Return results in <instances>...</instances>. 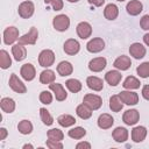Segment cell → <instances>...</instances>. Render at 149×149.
<instances>
[{
	"label": "cell",
	"mask_w": 149,
	"mask_h": 149,
	"mask_svg": "<svg viewBox=\"0 0 149 149\" xmlns=\"http://www.w3.org/2000/svg\"><path fill=\"white\" fill-rule=\"evenodd\" d=\"M63 50L66 55L69 56H74L79 52L80 50V44L77 40L74 38H69L64 42V45H63Z\"/></svg>",
	"instance_id": "cell-9"
},
{
	"label": "cell",
	"mask_w": 149,
	"mask_h": 149,
	"mask_svg": "<svg viewBox=\"0 0 149 149\" xmlns=\"http://www.w3.org/2000/svg\"><path fill=\"white\" fill-rule=\"evenodd\" d=\"M0 107L5 113H13L15 109V101L9 97H5L0 101Z\"/></svg>",
	"instance_id": "cell-29"
},
{
	"label": "cell",
	"mask_w": 149,
	"mask_h": 149,
	"mask_svg": "<svg viewBox=\"0 0 149 149\" xmlns=\"http://www.w3.org/2000/svg\"><path fill=\"white\" fill-rule=\"evenodd\" d=\"M129 54L135 59H142L146 56L147 50H146V47H143V44H141L139 42H135V43L130 44V47H129Z\"/></svg>",
	"instance_id": "cell-15"
},
{
	"label": "cell",
	"mask_w": 149,
	"mask_h": 149,
	"mask_svg": "<svg viewBox=\"0 0 149 149\" xmlns=\"http://www.w3.org/2000/svg\"><path fill=\"white\" fill-rule=\"evenodd\" d=\"M8 84H9V87H10L14 92H16V93H19V94H23V93L27 92L26 85L23 84V81H22L15 73H12V74H10L9 80H8Z\"/></svg>",
	"instance_id": "cell-6"
},
{
	"label": "cell",
	"mask_w": 149,
	"mask_h": 149,
	"mask_svg": "<svg viewBox=\"0 0 149 149\" xmlns=\"http://www.w3.org/2000/svg\"><path fill=\"white\" fill-rule=\"evenodd\" d=\"M140 120V113L137 109H127L122 115V121L127 126H134Z\"/></svg>",
	"instance_id": "cell-11"
},
{
	"label": "cell",
	"mask_w": 149,
	"mask_h": 149,
	"mask_svg": "<svg viewBox=\"0 0 149 149\" xmlns=\"http://www.w3.org/2000/svg\"><path fill=\"white\" fill-rule=\"evenodd\" d=\"M126 10L129 15L136 16L143 10V5L140 0H130L126 6Z\"/></svg>",
	"instance_id": "cell-17"
},
{
	"label": "cell",
	"mask_w": 149,
	"mask_h": 149,
	"mask_svg": "<svg viewBox=\"0 0 149 149\" xmlns=\"http://www.w3.org/2000/svg\"><path fill=\"white\" fill-rule=\"evenodd\" d=\"M57 122L59 123V126L66 128V127L73 126L76 123V119H74V116H72L70 114H62L57 118Z\"/></svg>",
	"instance_id": "cell-32"
},
{
	"label": "cell",
	"mask_w": 149,
	"mask_h": 149,
	"mask_svg": "<svg viewBox=\"0 0 149 149\" xmlns=\"http://www.w3.org/2000/svg\"><path fill=\"white\" fill-rule=\"evenodd\" d=\"M97 122H98V127L99 128H101V129H109L113 126V123H114V119H113V116L111 114L102 113V114L99 115Z\"/></svg>",
	"instance_id": "cell-21"
},
{
	"label": "cell",
	"mask_w": 149,
	"mask_h": 149,
	"mask_svg": "<svg viewBox=\"0 0 149 149\" xmlns=\"http://www.w3.org/2000/svg\"><path fill=\"white\" fill-rule=\"evenodd\" d=\"M68 135L73 139V140H80L83 139L85 135H86V129L83 128V127H74V128H71L69 132H68Z\"/></svg>",
	"instance_id": "cell-36"
},
{
	"label": "cell",
	"mask_w": 149,
	"mask_h": 149,
	"mask_svg": "<svg viewBox=\"0 0 149 149\" xmlns=\"http://www.w3.org/2000/svg\"><path fill=\"white\" fill-rule=\"evenodd\" d=\"M55 63V54L50 49H44L38 55V64L43 68H50Z\"/></svg>",
	"instance_id": "cell-2"
},
{
	"label": "cell",
	"mask_w": 149,
	"mask_h": 149,
	"mask_svg": "<svg viewBox=\"0 0 149 149\" xmlns=\"http://www.w3.org/2000/svg\"><path fill=\"white\" fill-rule=\"evenodd\" d=\"M20 74L21 77L27 80V81H31L35 77H36V70H35V66L31 64V63H26L21 66L20 69Z\"/></svg>",
	"instance_id": "cell-12"
},
{
	"label": "cell",
	"mask_w": 149,
	"mask_h": 149,
	"mask_svg": "<svg viewBox=\"0 0 149 149\" xmlns=\"http://www.w3.org/2000/svg\"><path fill=\"white\" fill-rule=\"evenodd\" d=\"M38 99H40V101H41L42 104H44V105H50V104L52 102V94H51L49 91L44 90V91H42V92L40 93Z\"/></svg>",
	"instance_id": "cell-40"
},
{
	"label": "cell",
	"mask_w": 149,
	"mask_h": 149,
	"mask_svg": "<svg viewBox=\"0 0 149 149\" xmlns=\"http://www.w3.org/2000/svg\"><path fill=\"white\" fill-rule=\"evenodd\" d=\"M83 102L85 105H87L92 111H97L101 107L102 105V99L100 95L98 94H93V93H87L84 95L83 98Z\"/></svg>",
	"instance_id": "cell-3"
},
{
	"label": "cell",
	"mask_w": 149,
	"mask_h": 149,
	"mask_svg": "<svg viewBox=\"0 0 149 149\" xmlns=\"http://www.w3.org/2000/svg\"><path fill=\"white\" fill-rule=\"evenodd\" d=\"M121 100L123 104L128 105V106H133L136 105L139 102V94L136 92H133L130 90H126V91H121L119 93Z\"/></svg>",
	"instance_id": "cell-10"
},
{
	"label": "cell",
	"mask_w": 149,
	"mask_h": 149,
	"mask_svg": "<svg viewBox=\"0 0 149 149\" xmlns=\"http://www.w3.org/2000/svg\"><path fill=\"white\" fill-rule=\"evenodd\" d=\"M136 72L141 78H148L149 77V62H143L136 68Z\"/></svg>",
	"instance_id": "cell-39"
},
{
	"label": "cell",
	"mask_w": 149,
	"mask_h": 149,
	"mask_svg": "<svg viewBox=\"0 0 149 149\" xmlns=\"http://www.w3.org/2000/svg\"><path fill=\"white\" fill-rule=\"evenodd\" d=\"M90 5H93L95 7H101L105 3V0H87Z\"/></svg>",
	"instance_id": "cell-45"
},
{
	"label": "cell",
	"mask_w": 149,
	"mask_h": 149,
	"mask_svg": "<svg viewBox=\"0 0 149 149\" xmlns=\"http://www.w3.org/2000/svg\"><path fill=\"white\" fill-rule=\"evenodd\" d=\"M107 65V61L105 57H95L88 62V69L92 72H100Z\"/></svg>",
	"instance_id": "cell-16"
},
{
	"label": "cell",
	"mask_w": 149,
	"mask_h": 149,
	"mask_svg": "<svg viewBox=\"0 0 149 149\" xmlns=\"http://www.w3.org/2000/svg\"><path fill=\"white\" fill-rule=\"evenodd\" d=\"M109 108L112 109V112H116V113L123 108V102L119 94H114L109 98Z\"/></svg>",
	"instance_id": "cell-30"
},
{
	"label": "cell",
	"mask_w": 149,
	"mask_h": 149,
	"mask_svg": "<svg viewBox=\"0 0 149 149\" xmlns=\"http://www.w3.org/2000/svg\"><path fill=\"white\" fill-rule=\"evenodd\" d=\"M128 130L125 127H116L113 132H112V137L114 139L115 142L118 143H122L126 142L128 140Z\"/></svg>",
	"instance_id": "cell-24"
},
{
	"label": "cell",
	"mask_w": 149,
	"mask_h": 149,
	"mask_svg": "<svg viewBox=\"0 0 149 149\" xmlns=\"http://www.w3.org/2000/svg\"><path fill=\"white\" fill-rule=\"evenodd\" d=\"M130 65H132V61H130V58H129L128 56H126V55L119 56V57L114 61V63H113V66H114L116 70H121V71L128 70V69L130 68Z\"/></svg>",
	"instance_id": "cell-18"
},
{
	"label": "cell",
	"mask_w": 149,
	"mask_h": 149,
	"mask_svg": "<svg viewBox=\"0 0 149 149\" xmlns=\"http://www.w3.org/2000/svg\"><path fill=\"white\" fill-rule=\"evenodd\" d=\"M143 42H144L146 45L149 47V33H147V34L143 35Z\"/></svg>",
	"instance_id": "cell-48"
},
{
	"label": "cell",
	"mask_w": 149,
	"mask_h": 149,
	"mask_svg": "<svg viewBox=\"0 0 149 149\" xmlns=\"http://www.w3.org/2000/svg\"><path fill=\"white\" fill-rule=\"evenodd\" d=\"M40 116H41L42 122L45 126H51L54 123V118H52V115L50 114V112L47 108H44V107L40 108Z\"/></svg>",
	"instance_id": "cell-37"
},
{
	"label": "cell",
	"mask_w": 149,
	"mask_h": 149,
	"mask_svg": "<svg viewBox=\"0 0 149 149\" xmlns=\"http://www.w3.org/2000/svg\"><path fill=\"white\" fill-rule=\"evenodd\" d=\"M66 1H69V2H72V3H73V2H78L79 0H66Z\"/></svg>",
	"instance_id": "cell-50"
},
{
	"label": "cell",
	"mask_w": 149,
	"mask_h": 149,
	"mask_svg": "<svg viewBox=\"0 0 149 149\" xmlns=\"http://www.w3.org/2000/svg\"><path fill=\"white\" fill-rule=\"evenodd\" d=\"M35 12V6L31 1L29 0H26V1H22L19 7H17V13L19 15L22 17V19H29L33 16Z\"/></svg>",
	"instance_id": "cell-4"
},
{
	"label": "cell",
	"mask_w": 149,
	"mask_h": 149,
	"mask_svg": "<svg viewBox=\"0 0 149 149\" xmlns=\"http://www.w3.org/2000/svg\"><path fill=\"white\" fill-rule=\"evenodd\" d=\"M49 88L54 92L55 98H56L57 101H64L68 98V93H66V91H65V88L63 87L62 84L54 81V83L49 84Z\"/></svg>",
	"instance_id": "cell-14"
},
{
	"label": "cell",
	"mask_w": 149,
	"mask_h": 149,
	"mask_svg": "<svg viewBox=\"0 0 149 149\" xmlns=\"http://www.w3.org/2000/svg\"><path fill=\"white\" fill-rule=\"evenodd\" d=\"M76 31L81 40H86L92 35V26L86 21L79 22L76 27Z\"/></svg>",
	"instance_id": "cell-13"
},
{
	"label": "cell",
	"mask_w": 149,
	"mask_h": 149,
	"mask_svg": "<svg viewBox=\"0 0 149 149\" xmlns=\"http://www.w3.org/2000/svg\"><path fill=\"white\" fill-rule=\"evenodd\" d=\"M141 93H142V97H143L146 100H149V84H147V85H144V86L142 87Z\"/></svg>",
	"instance_id": "cell-44"
},
{
	"label": "cell",
	"mask_w": 149,
	"mask_h": 149,
	"mask_svg": "<svg viewBox=\"0 0 149 149\" xmlns=\"http://www.w3.org/2000/svg\"><path fill=\"white\" fill-rule=\"evenodd\" d=\"M17 130L22 135H29L33 132V123L29 120H22L17 125Z\"/></svg>",
	"instance_id": "cell-35"
},
{
	"label": "cell",
	"mask_w": 149,
	"mask_h": 149,
	"mask_svg": "<svg viewBox=\"0 0 149 149\" xmlns=\"http://www.w3.org/2000/svg\"><path fill=\"white\" fill-rule=\"evenodd\" d=\"M140 27L143 30H149V14H146L140 20Z\"/></svg>",
	"instance_id": "cell-43"
},
{
	"label": "cell",
	"mask_w": 149,
	"mask_h": 149,
	"mask_svg": "<svg viewBox=\"0 0 149 149\" xmlns=\"http://www.w3.org/2000/svg\"><path fill=\"white\" fill-rule=\"evenodd\" d=\"M119 15V7L115 5V3H108L106 5L105 9H104V16L109 20V21H113L118 17Z\"/></svg>",
	"instance_id": "cell-25"
},
{
	"label": "cell",
	"mask_w": 149,
	"mask_h": 149,
	"mask_svg": "<svg viewBox=\"0 0 149 149\" xmlns=\"http://www.w3.org/2000/svg\"><path fill=\"white\" fill-rule=\"evenodd\" d=\"M52 26L57 31H66L70 27V19L65 14H58L54 17Z\"/></svg>",
	"instance_id": "cell-1"
},
{
	"label": "cell",
	"mask_w": 149,
	"mask_h": 149,
	"mask_svg": "<svg viewBox=\"0 0 149 149\" xmlns=\"http://www.w3.org/2000/svg\"><path fill=\"white\" fill-rule=\"evenodd\" d=\"M44 3L45 5H50L52 7V9L56 10V12L63 9V6H64L63 0H44Z\"/></svg>",
	"instance_id": "cell-41"
},
{
	"label": "cell",
	"mask_w": 149,
	"mask_h": 149,
	"mask_svg": "<svg viewBox=\"0 0 149 149\" xmlns=\"http://www.w3.org/2000/svg\"><path fill=\"white\" fill-rule=\"evenodd\" d=\"M116 1H120V2H122V1H125V0H116Z\"/></svg>",
	"instance_id": "cell-51"
},
{
	"label": "cell",
	"mask_w": 149,
	"mask_h": 149,
	"mask_svg": "<svg viewBox=\"0 0 149 149\" xmlns=\"http://www.w3.org/2000/svg\"><path fill=\"white\" fill-rule=\"evenodd\" d=\"M55 79H56V74H55V72H54L52 70L48 69V68H47L45 70H43V71L40 73V81H41L42 84H44V85L54 83Z\"/></svg>",
	"instance_id": "cell-27"
},
{
	"label": "cell",
	"mask_w": 149,
	"mask_h": 149,
	"mask_svg": "<svg viewBox=\"0 0 149 149\" xmlns=\"http://www.w3.org/2000/svg\"><path fill=\"white\" fill-rule=\"evenodd\" d=\"M65 86H66V88H68L70 92H72V93H78V92L81 90V87H83L81 83H80L78 79H74V78L68 79V80L65 81Z\"/></svg>",
	"instance_id": "cell-34"
},
{
	"label": "cell",
	"mask_w": 149,
	"mask_h": 149,
	"mask_svg": "<svg viewBox=\"0 0 149 149\" xmlns=\"http://www.w3.org/2000/svg\"><path fill=\"white\" fill-rule=\"evenodd\" d=\"M140 85H141L140 80L136 77H134V76H128L123 80V84H122V86L126 90H136V88L140 87Z\"/></svg>",
	"instance_id": "cell-31"
},
{
	"label": "cell",
	"mask_w": 149,
	"mask_h": 149,
	"mask_svg": "<svg viewBox=\"0 0 149 149\" xmlns=\"http://www.w3.org/2000/svg\"><path fill=\"white\" fill-rule=\"evenodd\" d=\"M10 66H12V58H10L9 54L5 49H1L0 50V68L6 70Z\"/></svg>",
	"instance_id": "cell-33"
},
{
	"label": "cell",
	"mask_w": 149,
	"mask_h": 149,
	"mask_svg": "<svg viewBox=\"0 0 149 149\" xmlns=\"http://www.w3.org/2000/svg\"><path fill=\"white\" fill-rule=\"evenodd\" d=\"M147 136V128L144 126H136L132 129V140L136 143L142 142Z\"/></svg>",
	"instance_id": "cell-22"
},
{
	"label": "cell",
	"mask_w": 149,
	"mask_h": 149,
	"mask_svg": "<svg viewBox=\"0 0 149 149\" xmlns=\"http://www.w3.org/2000/svg\"><path fill=\"white\" fill-rule=\"evenodd\" d=\"M7 134H8L7 129L3 128V127H1V128H0V141H3V140L6 139V136H7Z\"/></svg>",
	"instance_id": "cell-47"
},
{
	"label": "cell",
	"mask_w": 149,
	"mask_h": 149,
	"mask_svg": "<svg viewBox=\"0 0 149 149\" xmlns=\"http://www.w3.org/2000/svg\"><path fill=\"white\" fill-rule=\"evenodd\" d=\"M47 136H48V139L55 140V141H62V140L64 139L63 132H62L61 129H58V128H52V129L48 130Z\"/></svg>",
	"instance_id": "cell-38"
},
{
	"label": "cell",
	"mask_w": 149,
	"mask_h": 149,
	"mask_svg": "<svg viewBox=\"0 0 149 149\" xmlns=\"http://www.w3.org/2000/svg\"><path fill=\"white\" fill-rule=\"evenodd\" d=\"M16 40H19V29L14 26L7 27L3 30V43L9 45L13 44Z\"/></svg>",
	"instance_id": "cell-8"
},
{
	"label": "cell",
	"mask_w": 149,
	"mask_h": 149,
	"mask_svg": "<svg viewBox=\"0 0 149 149\" xmlns=\"http://www.w3.org/2000/svg\"><path fill=\"white\" fill-rule=\"evenodd\" d=\"M12 55H13L15 61L21 62V61H23L27 57V49L24 48V45H22L20 43L14 44L12 47Z\"/></svg>",
	"instance_id": "cell-23"
},
{
	"label": "cell",
	"mask_w": 149,
	"mask_h": 149,
	"mask_svg": "<svg viewBox=\"0 0 149 149\" xmlns=\"http://www.w3.org/2000/svg\"><path fill=\"white\" fill-rule=\"evenodd\" d=\"M57 72L59 76L62 77H66V76H70L72 74L73 72V66L70 62L68 61H62L59 62V64L57 65Z\"/></svg>",
	"instance_id": "cell-26"
},
{
	"label": "cell",
	"mask_w": 149,
	"mask_h": 149,
	"mask_svg": "<svg viewBox=\"0 0 149 149\" xmlns=\"http://www.w3.org/2000/svg\"><path fill=\"white\" fill-rule=\"evenodd\" d=\"M122 74L118 70H109L105 74V80L111 85V86H118L119 83L121 81Z\"/></svg>",
	"instance_id": "cell-19"
},
{
	"label": "cell",
	"mask_w": 149,
	"mask_h": 149,
	"mask_svg": "<svg viewBox=\"0 0 149 149\" xmlns=\"http://www.w3.org/2000/svg\"><path fill=\"white\" fill-rule=\"evenodd\" d=\"M76 114H77L80 119L87 120V119H90V118L92 116V109H91L87 105H85V104L83 102V104H80V105L77 106V108H76Z\"/></svg>",
	"instance_id": "cell-28"
},
{
	"label": "cell",
	"mask_w": 149,
	"mask_h": 149,
	"mask_svg": "<svg viewBox=\"0 0 149 149\" xmlns=\"http://www.w3.org/2000/svg\"><path fill=\"white\" fill-rule=\"evenodd\" d=\"M45 144H47V147L50 148V149H62V148H63L62 141H55V140L48 139L47 142H45Z\"/></svg>",
	"instance_id": "cell-42"
},
{
	"label": "cell",
	"mask_w": 149,
	"mask_h": 149,
	"mask_svg": "<svg viewBox=\"0 0 149 149\" xmlns=\"http://www.w3.org/2000/svg\"><path fill=\"white\" fill-rule=\"evenodd\" d=\"M86 84H87V87L91 88L92 91H95V92H99L104 88V81L101 78L99 77H95V76H90L86 78Z\"/></svg>",
	"instance_id": "cell-20"
},
{
	"label": "cell",
	"mask_w": 149,
	"mask_h": 149,
	"mask_svg": "<svg viewBox=\"0 0 149 149\" xmlns=\"http://www.w3.org/2000/svg\"><path fill=\"white\" fill-rule=\"evenodd\" d=\"M38 37V30L35 27H31L29 29L28 33H26L24 35H22L21 37H19V43L22 45H33L36 43Z\"/></svg>",
	"instance_id": "cell-5"
},
{
	"label": "cell",
	"mask_w": 149,
	"mask_h": 149,
	"mask_svg": "<svg viewBox=\"0 0 149 149\" xmlns=\"http://www.w3.org/2000/svg\"><path fill=\"white\" fill-rule=\"evenodd\" d=\"M86 49L88 52L91 54H97L100 52L105 49V41L101 37H93L92 40H90L86 44Z\"/></svg>",
	"instance_id": "cell-7"
},
{
	"label": "cell",
	"mask_w": 149,
	"mask_h": 149,
	"mask_svg": "<svg viewBox=\"0 0 149 149\" xmlns=\"http://www.w3.org/2000/svg\"><path fill=\"white\" fill-rule=\"evenodd\" d=\"M76 148H77V149H80V148H86V149H90V148H91V144H90L88 142H79V143H77Z\"/></svg>",
	"instance_id": "cell-46"
},
{
	"label": "cell",
	"mask_w": 149,
	"mask_h": 149,
	"mask_svg": "<svg viewBox=\"0 0 149 149\" xmlns=\"http://www.w3.org/2000/svg\"><path fill=\"white\" fill-rule=\"evenodd\" d=\"M23 148H24V149H26V148H30V149H31V148H34V147H33L31 144H24Z\"/></svg>",
	"instance_id": "cell-49"
}]
</instances>
